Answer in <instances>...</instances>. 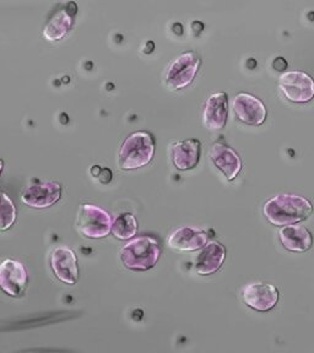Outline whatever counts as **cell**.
<instances>
[{"mask_svg":"<svg viewBox=\"0 0 314 353\" xmlns=\"http://www.w3.org/2000/svg\"><path fill=\"white\" fill-rule=\"evenodd\" d=\"M313 205L308 199L296 194H277L265 201L263 215L275 227L290 226L308 220Z\"/></svg>","mask_w":314,"mask_h":353,"instance_id":"cell-1","label":"cell"},{"mask_svg":"<svg viewBox=\"0 0 314 353\" xmlns=\"http://www.w3.org/2000/svg\"><path fill=\"white\" fill-rule=\"evenodd\" d=\"M156 140L154 135L145 130L129 134L118 152V167L121 171H135L149 165L154 159Z\"/></svg>","mask_w":314,"mask_h":353,"instance_id":"cell-2","label":"cell"},{"mask_svg":"<svg viewBox=\"0 0 314 353\" xmlns=\"http://www.w3.org/2000/svg\"><path fill=\"white\" fill-rule=\"evenodd\" d=\"M160 242L154 236H140L128 241L121 250L119 258L126 269L148 271L155 268L160 260Z\"/></svg>","mask_w":314,"mask_h":353,"instance_id":"cell-3","label":"cell"},{"mask_svg":"<svg viewBox=\"0 0 314 353\" xmlns=\"http://www.w3.org/2000/svg\"><path fill=\"white\" fill-rule=\"evenodd\" d=\"M113 219L110 212L94 204H81L77 210L75 230L86 239H102L112 232Z\"/></svg>","mask_w":314,"mask_h":353,"instance_id":"cell-4","label":"cell"},{"mask_svg":"<svg viewBox=\"0 0 314 353\" xmlns=\"http://www.w3.org/2000/svg\"><path fill=\"white\" fill-rule=\"evenodd\" d=\"M202 66V58L194 50L183 52L167 66L165 86L170 91H179L192 85Z\"/></svg>","mask_w":314,"mask_h":353,"instance_id":"cell-5","label":"cell"},{"mask_svg":"<svg viewBox=\"0 0 314 353\" xmlns=\"http://www.w3.org/2000/svg\"><path fill=\"white\" fill-rule=\"evenodd\" d=\"M77 15V3L66 1L55 4L50 11L42 28V36L44 39L55 42L64 39L74 26Z\"/></svg>","mask_w":314,"mask_h":353,"instance_id":"cell-6","label":"cell"},{"mask_svg":"<svg viewBox=\"0 0 314 353\" xmlns=\"http://www.w3.org/2000/svg\"><path fill=\"white\" fill-rule=\"evenodd\" d=\"M279 88L293 103H308L314 99V79L301 70H288L279 77Z\"/></svg>","mask_w":314,"mask_h":353,"instance_id":"cell-7","label":"cell"},{"mask_svg":"<svg viewBox=\"0 0 314 353\" xmlns=\"http://www.w3.org/2000/svg\"><path fill=\"white\" fill-rule=\"evenodd\" d=\"M63 195V188L59 182L43 181L32 183L21 194L22 204L32 209H48L57 204Z\"/></svg>","mask_w":314,"mask_h":353,"instance_id":"cell-8","label":"cell"},{"mask_svg":"<svg viewBox=\"0 0 314 353\" xmlns=\"http://www.w3.org/2000/svg\"><path fill=\"white\" fill-rule=\"evenodd\" d=\"M232 110L238 121L246 125L260 127L268 117V110L264 102L254 94L239 92L232 101Z\"/></svg>","mask_w":314,"mask_h":353,"instance_id":"cell-9","label":"cell"},{"mask_svg":"<svg viewBox=\"0 0 314 353\" xmlns=\"http://www.w3.org/2000/svg\"><path fill=\"white\" fill-rule=\"evenodd\" d=\"M241 297L249 308L265 313L275 308L280 299V292L277 287L271 283L252 282L243 287Z\"/></svg>","mask_w":314,"mask_h":353,"instance_id":"cell-10","label":"cell"},{"mask_svg":"<svg viewBox=\"0 0 314 353\" xmlns=\"http://www.w3.org/2000/svg\"><path fill=\"white\" fill-rule=\"evenodd\" d=\"M28 285L26 266L17 259H6L0 265V287L10 297H21Z\"/></svg>","mask_w":314,"mask_h":353,"instance_id":"cell-11","label":"cell"},{"mask_svg":"<svg viewBox=\"0 0 314 353\" xmlns=\"http://www.w3.org/2000/svg\"><path fill=\"white\" fill-rule=\"evenodd\" d=\"M50 269L59 281L74 286L79 281L80 270L75 252L66 245H59L50 253Z\"/></svg>","mask_w":314,"mask_h":353,"instance_id":"cell-12","label":"cell"},{"mask_svg":"<svg viewBox=\"0 0 314 353\" xmlns=\"http://www.w3.org/2000/svg\"><path fill=\"white\" fill-rule=\"evenodd\" d=\"M208 232L193 226H182L172 232L167 238V245L175 252H195L204 248L210 242Z\"/></svg>","mask_w":314,"mask_h":353,"instance_id":"cell-13","label":"cell"},{"mask_svg":"<svg viewBox=\"0 0 314 353\" xmlns=\"http://www.w3.org/2000/svg\"><path fill=\"white\" fill-rule=\"evenodd\" d=\"M211 163L226 176L228 182L235 181L242 171V160L241 156L224 143H214L209 151Z\"/></svg>","mask_w":314,"mask_h":353,"instance_id":"cell-14","label":"cell"},{"mask_svg":"<svg viewBox=\"0 0 314 353\" xmlns=\"http://www.w3.org/2000/svg\"><path fill=\"white\" fill-rule=\"evenodd\" d=\"M173 165L179 171H190L199 165L202 156V143L198 139L177 140L170 145Z\"/></svg>","mask_w":314,"mask_h":353,"instance_id":"cell-15","label":"cell"},{"mask_svg":"<svg viewBox=\"0 0 314 353\" xmlns=\"http://www.w3.org/2000/svg\"><path fill=\"white\" fill-rule=\"evenodd\" d=\"M228 118V96L225 92L210 94L203 110V124L208 130L219 132L226 127Z\"/></svg>","mask_w":314,"mask_h":353,"instance_id":"cell-16","label":"cell"},{"mask_svg":"<svg viewBox=\"0 0 314 353\" xmlns=\"http://www.w3.org/2000/svg\"><path fill=\"white\" fill-rule=\"evenodd\" d=\"M227 250L222 243L210 241L204 248L200 249L195 259L194 269L200 276H210L220 270L226 260Z\"/></svg>","mask_w":314,"mask_h":353,"instance_id":"cell-17","label":"cell"},{"mask_svg":"<svg viewBox=\"0 0 314 353\" xmlns=\"http://www.w3.org/2000/svg\"><path fill=\"white\" fill-rule=\"evenodd\" d=\"M282 247L291 253H306L313 245V234L302 225L284 226L279 231Z\"/></svg>","mask_w":314,"mask_h":353,"instance_id":"cell-18","label":"cell"},{"mask_svg":"<svg viewBox=\"0 0 314 353\" xmlns=\"http://www.w3.org/2000/svg\"><path fill=\"white\" fill-rule=\"evenodd\" d=\"M110 233L119 241H130L138 233V221L130 212H123L113 220Z\"/></svg>","mask_w":314,"mask_h":353,"instance_id":"cell-19","label":"cell"},{"mask_svg":"<svg viewBox=\"0 0 314 353\" xmlns=\"http://www.w3.org/2000/svg\"><path fill=\"white\" fill-rule=\"evenodd\" d=\"M17 206L10 196L6 193H1V206H0V230L6 231L17 222Z\"/></svg>","mask_w":314,"mask_h":353,"instance_id":"cell-20","label":"cell"},{"mask_svg":"<svg viewBox=\"0 0 314 353\" xmlns=\"http://www.w3.org/2000/svg\"><path fill=\"white\" fill-rule=\"evenodd\" d=\"M107 174H112V171L108 170V168H104L101 173H99V181L101 183H104V184H107V183H110L112 181V176H107Z\"/></svg>","mask_w":314,"mask_h":353,"instance_id":"cell-21","label":"cell"},{"mask_svg":"<svg viewBox=\"0 0 314 353\" xmlns=\"http://www.w3.org/2000/svg\"><path fill=\"white\" fill-rule=\"evenodd\" d=\"M101 167L99 165H92V168H91V174L95 176V178H99V173H101Z\"/></svg>","mask_w":314,"mask_h":353,"instance_id":"cell-22","label":"cell"}]
</instances>
